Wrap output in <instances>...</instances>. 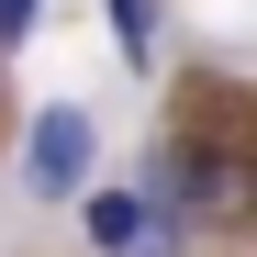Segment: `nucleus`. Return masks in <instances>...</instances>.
<instances>
[{"mask_svg":"<svg viewBox=\"0 0 257 257\" xmlns=\"http://www.w3.org/2000/svg\"><path fill=\"white\" fill-rule=\"evenodd\" d=\"M112 45H123V67H157V0H112Z\"/></svg>","mask_w":257,"mask_h":257,"instance_id":"nucleus-2","label":"nucleus"},{"mask_svg":"<svg viewBox=\"0 0 257 257\" xmlns=\"http://www.w3.org/2000/svg\"><path fill=\"white\" fill-rule=\"evenodd\" d=\"M90 157H101L90 101H45L34 135H23V190H34V201H78V190H90Z\"/></svg>","mask_w":257,"mask_h":257,"instance_id":"nucleus-1","label":"nucleus"},{"mask_svg":"<svg viewBox=\"0 0 257 257\" xmlns=\"http://www.w3.org/2000/svg\"><path fill=\"white\" fill-rule=\"evenodd\" d=\"M23 34H34V0H0V56H12Z\"/></svg>","mask_w":257,"mask_h":257,"instance_id":"nucleus-4","label":"nucleus"},{"mask_svg":"<svg viewBox=\"0 0 257 257\" xmlns=\"http://www.w3.org/2000/svg\"><path fill=\"white\" fill-rule=\"evenodd\" d=\"M135 212H146L135 190H90V246H101V257H123V246H135Z\"/></svg>","mask_w":257,"mask_h":257,"instance_id":"nucleus-3","label":"nucleus"}]
</instances>
